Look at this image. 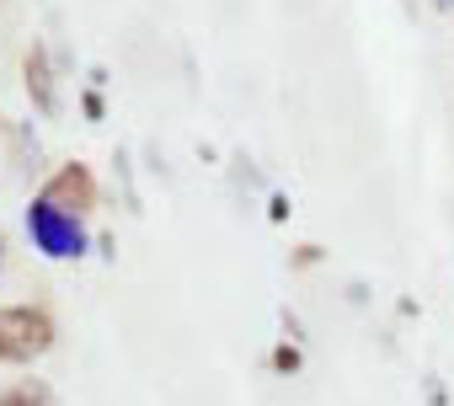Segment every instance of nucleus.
Segmentation results:
<instances>
[{
  "label": "nucleus",
  "mask_w": 454,
  "mask_h": 406,
  "mask_svg": "<svg viewBox=\"0 0 454 406\" xmlns=\"http://www.w3.org/2000/svg\"><path fill=\"white\" fill-rule=\"evenodd\" d=\"M43 203H54V209H65V215L81 220L91 203H97V182H91V171H86V166H59L54 182L43 187Z\"/></svg>",
  "instance_id": "7ed1b4c3"
},
{
  "label": "nucleus",
  "mask_w": 454,
  "mask_h": 406,
  "mask_svg": "<svg viewBox=\"0 0 454 406\" xmlns=\"http://www.w3.org/2000/svg\"><path fill=\"white\" fill-rule=\"evenodd\" d=\"M54 347V321L33 305H0V363H33Z\"/></svg>",
  "instance_id": "f257e3e1"
},
{
  "label": "nucleus",
  "mask_w": 454,
  "mask_h": 406,
  "mask_svg": "<svg viewBox=\"0 0 454 406\" xmlns=\"http://www.w3.org/2000/svg\"><path fill=\"white\" fill-rule=\"evenodd\" d=\"M27 236H33V246H38L43 257H54V262L86 252V230H81V220L65 215V209H54V203H43V198H33V209H27Z\"/></svg>",
  "instance_id": "f03ea898"
},
{
  "label": "nucleus",
  "mask_w": 454,
  "mask_h": 406,
  "mask_svg": "<svg viewBox=\"0 0 454 406\" xmlns=\"http://www.w3.org/2000/svg\"><path fill=\"white\" fill-rule=\"evenodd\" d=\"M27 91H33L38 113H54V107H59V97H54V75H49V54H43V49L27 54Z\"/></svg>",
  "instance_id": "20e7f679"
},
{
  "label": "nucleus",
  "mask_w": 454,
  "mask_h": 406,
  "mask_svg": "<svg viewBox=\"0 0 454 406\" xmlns=\"http://www.w3.org/2000/svg\"><path fill=\"white\" fill-rule=\"evenodd\" d=\"M0 406H38L27 390H12V395H0Z\"/></svg>",
  "instance_id": "423d86ee"
},
{
  "label": "nucleus",
  "mask_w": 454,
  "mask_h": 406,
  "mask_svg": "<svg viewBox=\"0 0 454 406\" xmlns=\"http://www.w3.org/2000/svg\"><path fill=\"white\" fill-rule=\"evenodd\" d=\"M273 369H278V374H294V369H300V347H289V342H284V347L273 353Z\"/></svg>",
  "instance_id": "39448f33"
},
{
  "label": "nucleus",
  "mask_w": 454,
  "mask_h": 406,
  "mask_svg": "<svg viewBox=\"0 0 454 406\" xmlns=\"http://www.w3.org/2000/svg\"><path fill=\"white\" fill-rule=\"evenodd\" d=\"M0 252H6V246H0Z\"/></svg>",
  "instance_id": "0eeeda50"
}]
</instances>
